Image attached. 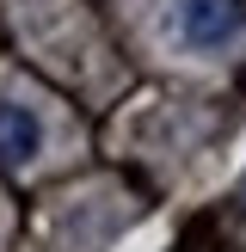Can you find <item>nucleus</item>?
Masks as SVG:
<instances>
[{"mask_svg": "<svg viewBox=\"0 0 246 252\" xmlns=\"http://www.w3.org/2000/svg\"><path fill=\"white\" fill-rule=\"evenodd\" d=\"M179 31L197 49H221L240 31V0H184L179 6Z\"/></svg>", "mask_w": 246, "mask_h": 252, "instance_id": "1", "label": "nucleus"}, {"mask_svg": "<svg viewBox=\"0 0 246 252\" xmlns=\"http://www.w3.org/2000/svg\"><path fill=\"white\" fill-rule=\"evenodd\" d=\"M37 148H43V123L25 105H0V160L6 166H25Z\"/></svg>", "mask_w": 246, "mask_h": 252, "instance_id": "2", "label": "nucleus"}, {"mask_svg": "<svg viewBox=\"0 0 246 252\" xmlns=\"http://www.w3.org/2000/svg\"><path fill=\"white\" fill-rule=\"evenodd\" d=\"M240 197H246V179H240Z\"/></svg>", "mask_w": 246, "mask_h": 252, "instance_id": "3", "label": "nucleus"}]
</instances>
